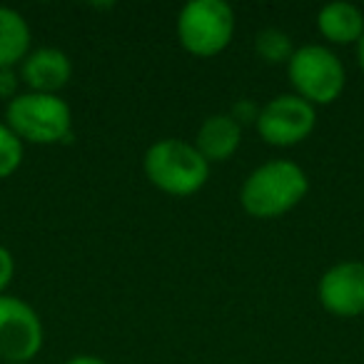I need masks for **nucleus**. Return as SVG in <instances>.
Wrapping results in <instances>:
<instances>
[{"label": "nucleus", "mask_w": 364, "mask_h": 364, "mask_svg": "<svg viewBox=\"0 0 364 364\" xmlns=\"http://www.w3.org/2000/svg\"><path fill=\"white\" fill-rule=\"evenodd\" d=\"M240 142H242V127L232 120L230 112L228 115L218 112L200 125L193 145L208 162H225L237 152Z\"/></svg>", "instance_id": "obj_10"}, {"label": "nucleus", "mask_w": 364, "mask_h": 364, "mask_svg": "<svg viewBox=\"0 0 364 364\" xmlns=\"http://www.w3.org/2000/svg\"><path fill=\"white\" fill-rule=\"evenodd\" d=\"M357 60H359V68H362V73H364V36H362V41L357 43Z\"/></svg>", "instance_id": "obj_19"}, {"label": "nucleus", "mask_w": 364, "mask_h": 364, "mask_svg": "<svg viewBox=\"0 0 364 364\" xmlns=\"http://www.w3.org/2000/svg\"><path fill=\"white\" fill-rule=\"evenodd\" d=\"M73 75V63L58 48H41V50L28 53V58L21 63V77L31 92H46L58 95V90L68 85Z\"/></svg>", "instance_id": "obj_9"}, {"label": "nucleus", "mask_w": 364, "mask_h": 364, "mask_svg": "<svg viewBox=\"0 0 364 364\" xmlns=\"http://www.w3.org/2000/svg\"><path fill=\"white\" fill-rule=\"evenodd\" d=\"M31 53V28L13 8L0 6V68H16Z\"/></svg>", "instance_id": "obj_12"}, {"label": "nucleus", "mask_w": 364, "mask_h": 364, "mask_svg": "<svg viewBox=\"0 0 364 364\" xmlns=\"http://www.w3.org/2000/svg\"><path fill=\"white\" fill-rule=\"evenodd\" d=\"M65 364H107V362H102L100 357H92V354H77V357L68 359Z\"/></svg>", "instance_id": "obj_18"}, {"label": "nucleus", "mask_w": 364, "mask_h": 364, "mask_svg": "<svg viewBox=\"0 0 364 364\" xmlns=\"http://www.w3.org/2000/svg\"><path fill=\"white\" fill-rule=\"evenodd\" d=\"M317 28L329 43L334 46H352L364 36V13L354 3H329L319 11Z\"/></svg>", "instance_id": "obj_11"}, {"label": "nucleus", "mask_w": 364, "mask_h": 364, "mask_svg": "<svg viewBox=\"0 0 364 364\" xmlns=\"http://www.w3.org/2000/svg\"><path fill=\"white\" fill-rule=\"evenodd\" d=\"M145 175L157 190L175 198L195 195L210 177V162L198 152L193 142L175 137L157 140L145 152Z\"/></svg>", "instance_id": "obj_2"}, {"label": "nucleus", "mask_w": 364, "mask_h": 364, "mask_svg": "<svg viewBox=\"0 0 364 364\" xmlns=\"http://www.w3.org/2000/svg\"><path fill=\"white\" fill-rule=\"evenodd\" d=\"M18 87H21V75L13 68H0V100H16L21 95Z\"/></svg>", "instance_id": "obj_15"}, {"label": "nucleus", "mask_w": 364, "mask_h": 364, "mask_svg": "<svg viewBox=\"0 0 364 364\" xmlns=\"http://www.w3.org/2000/svg\"><path fill=\"white\" fill-rule=\"evenodd\" d=\"M8 127L23 142L33 145H58L70 140L73 112L68 102L46 92H21L6 107Z\"/></svg>", "instance_id": "obj_3"}, {"label": "nucleus", "mask_w": 364, "mask_h": 364, "mask_svg": "<svg viewBox=\"0 0 364 364\" xmlns=\"http://www.w3.org/2000/svg\"><path fill=\"white\" fill-rule=\"evenodd\" d=\"M314 125H317V110L312 102L302 100L299 95H277L259 107L257 127L259 137L267 145L274 147H292L299 145L312 135Z\"/></svg>", "instance_id": "obj_6"}, {"label": "nucleus", "mask_w": 364, "mask_h": 364, "mask_svg": "<svg viewBox=\"0 0 364 364\" xmlns=\"http://www.w3.org/2000/svg\"><path fill=\"white\" fill-rule=\"evenodd\" d=\"M317 292L322 307L334 317L352 319L364 314V262L349 259L329 267Z\"/></svg>", "instance_id": "obj_8"}, {"label": "nucleus", "mask_w": 364, "mask_h": 364, "mask_svg": "<svg viewBox=\"0 0 364 364\" xmlns=\"http://www.w3.org/2000/svg\"><path fill=\"white\" fill-rule=\"evenodd\" d=\"M43 347V322L28 302L0 294V359L28 364Z\"/></svg>", "instance_id": "obj_7"}, {"label": "nucleus", "mask_w": 364, "mask_h": 364, "mask_svg": "<svg viewBox=\"0 0 364 364\" xmlns=\"http://www.w3.org/2000/svg\"><path fill=\"white\" fill-rule=\"evenodd\" d=\"M255 50H257V55L262 58V60L277 65V63H289L294 48L287 33L277 31V28H267V31L259 33L257 41H255Z\"/></svg>", "instance_id": "obj_13"}, {"label": "nucleus", "mask_w": 364, "mask_h": 364, "mask_svg": "<svg viewBox=\"0 0 364 364\" xmlns=\"http://www.w3.org/2000/svg\"><path fill=\"white\" fill-rule=\"evenodd\" d=\"M235 36V11L225 0H193L177 16L180 46L198 58H213Z\"/></svg>", "instance_id": "obj_4"}, {"label": "nucleus", "mask_w": 364, "mask_h": 364, "mask_svg": "<svg viewBox=\"0 0 364 364\" xmlns=\"http://www.w3.org/2000/svg\"><path fill=\"white\" fill-rule=\"evenodd\" d=\"M309 180L299 165L289 160H272L259 165L245 180L240 190V203L245 213L257 220H272L289 213L304 200Z\"/></svg>", "instance_id": "obj_1"}, {"label": "nucleus", "mask_w": 364, "mask_h": 364, "mask_svg": "<svg viewBox=\"0 0 364 364\" xmlns=\"http://www.w3.org/2000/svg\"><path fill=\"white\" fill-rule=\"evenodd\" d=\"M230 115H232V120L242 127L245 122H257L259 107L255 105V102H250V100H240L237 105L232 107V112H230Z\"/></svg>", "instance_id": "obj_16"}, {"label": "nucleus", "mask_w": 364, "mask_h": 364, "mask_svg": "<svg viewBox=\"0 0 364 364\" xmlns=\"http://www.w3.org/2000/svg\"><path fill=\"white\" fill-rule=\"evenodd\" d=\"M287 75L294 87V95L312 105H329L344 90V65L329 48L302 46L294 48L287 63Z\"/></svg>", "instance_id": "obj_5"}, {"label": "nucleus", "mask_w": 364, "mask_h": 364, "mask_svg": "<svg viewBox=\"0 0 364 364\" xmlns=\"http://www.w3.org/2000/svg\"><path fill=\"white\" fill-rule=\"evenodd\" d=\"M13 272H16V262H13V255L8 252L3 245H0V294L6 292V287L11 284Z\"/></svg>", "instance_id": "obj_17"}, {"label": "nucleus", "mask_w": 364, "mask_h": 364, "mask_svg": "<svg viewBox=\"0 0 364 364\" xmlns=\"http://www.w3.org/2000/svg\"><path fill=\"white\" fill-rule=\"evenodd\" d=\"M23 165V140L0 122V180L11 177Z\"/></svg>", "instance_id": "obj_14"}]
</instances>
